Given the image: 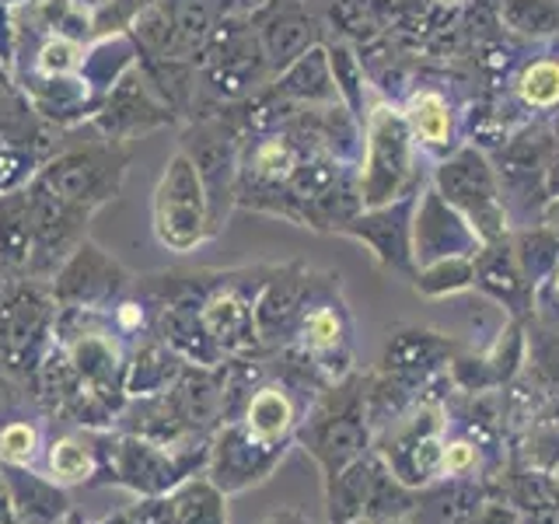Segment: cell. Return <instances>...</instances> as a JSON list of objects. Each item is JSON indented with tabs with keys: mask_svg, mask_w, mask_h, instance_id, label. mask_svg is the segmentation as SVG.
<instances>
[{
	"mask_svg": "<svg viewBox=\"0 0 559 524\" xmlns=\"http://www.w3.org/2000/svg\"><path fill=\"white\" fill-rule=\"evenodd\" d=\"M444 433H448V402L437 392H430L413 409L402 413L395 424L374 433V451L402 486L427 489L444 476Z\"/></svg>",
	"mask_w": 559,
	"mask_h": 524,
	"instance_id": "obj_4",
	"label": "cell"
},
{
	"mask_svg": "<svg viewBox=\"0 0 559 524\" xmlns=\"http://www.w3.org/2000/svg\"><path fill=\"white\" fill-rule=\"evenodd\" d=\"M314 276L319 273L305 266L301 259H294L284 262V266H273L270 276L262 279V287L255 294V329H259L262 354H276V349L290 346L294 325L301 319V308L314 287Z\"/></svg>",
	"mask_w": 559,
	"mask_h": 524,
	"instance_id": "obj_22",
	"label": "cell"
},
{
	"mask_svg": "<svg viewBox=\"0 0 559 524\" xmlns=\"http://www.w3.org/2000/svg\"><path fill=\"white\" fill-rule=\"evenodd\" d=\"M32 252V217H28V186L0 196V262L25 276Z\"/></svg>",
	"mask_w": 559,
	"mask_h": 524,
	"instance_id": "obj_34",
	"label": "cell"
},
{
	"mask_svg": "<svg viewBox=\"0 0 559 524\" xmlns=\"http://www.w3.org/2000/svg\"><path fill=\"white\" fill-rule=\"evenodd\" d=\"M8 497L14 507V524H63L70 517L67 493L49 476H35L32 468L0 465Z\"/></svg>",
	"mask_w": 559,
	"mask_h": 524,
	"instance_id": "obj_29",
	"label": "cell"
},
{
	"mask_svg": "<svg viewBox=\"0 0 559 524\" xmlns=\"http://www.w3.org/2000/svg\"><path fill=\"white\" fill-rule=\"evenodd\" d=\"M210 441L189 444H162L140 433H112L102 430V476L98 483H112L130 489L136 500L162 497L182 479L197 476L206 465Z\"/></svg>",
	"mask_w": 559,
	"mask_h": 524,
	"instance_id": "obj_3",
	"label": "cell"
},
{
	"mask_svg": "<svg viewBox=\"0 0 559 524\" xmlns=\"http://www.w3.org/2000/svg\"><path fill=\"white\" fill-rule=\"evenodd\" d=\"M46 454V437L39 424L28 416H11L0 424V465L14 468H35Z\"/></svg>",
	"mask_w": 559,
	"mask_h": 524,
	"instance_id": "obj_37",
	"label": "cell"
},
{
	"mask_svg": "<svg viewBox=\"0 0 559 524\" xmlns=\"http://www.w3.org/2000/svg\"><path fill=\"white\" fill-rule=\"evenodd\" d=\"M416 140L406 127V116L395 102L374 92L371 109L364 119V154H360V200L367 206H384L406 192H416L430 182L419 171Z\"/></svg>",
	"mask_w": 559,
	"mask_h": 524,
	"instance_id": "obj_2",
	"label": "cell"
},
{
	"mask_svg": "<svg viewBox=\"0 0 559 524\" xmlns=\"http://www.w3.org/2000/svg\"><path fill=\"white\" fill-rule=\"evenodd\" d=\"M290 354L308 360L325 381L354 374V314L346 308L340 273H319L301 319L294 325Z\"/></svg>",
	"mask_w": 559,
	"mask_h": 524,
	"instance_id": "obj_5",
	"label": "cell"
},
{
	"mask_svg": "<svg viewBox=\"0 0 559 524\" xmlns=\"http://www.w3.org/2000/svg\"><path fill=\"white\" fill-rule=\"evenodd\" d=\"M413 290L427 301H441V297H454L476 287V259L468 255H451V259H437L427 266H416L413 273Z\"/></svg>",
	"mask_w": 559,
	"mask_h": 524,
	"instance_id": "obj_35",
	"label": "cell"
},
{
	"mask_svg": "<svg viewBox=\"0 0 559 524\" xmlns=\"http://www.w3.org/2000/svg\"><path fill=\"white\" fill-rule=\"evenodd\" d=\"M273 266H252V270H221V279L203 297L200 319L206 325V336L221 349L227 360H249L266 357L255 329V294L262 279L270 276Z\"/></svg>",
	"mask_w": 559,
	"mask_h": 524,
	"instance_id": "obj_14",
	"label": "cell"
},
{
	"mask_svg": "<svg viewBox=\"0 0 559 524\" xmlns=\"http://www.w3.org/2000/svg\"><path fill=\"white\" fill-rule=\"evenodd\" d=\"M133 162L130 144H112V140H92V144L63 147L52 157H46L43 168L35 171L49 192L60 200L84 206L98 214L105 203H112L127 179V168Z\"/></svg>",
	"mask_w": 559,
	"mask_h": 524,
	"instance_id": "obj_9",
	"label": "cell"
},
{
	"mask_svg": "<svg viewBox=\"0 0 559 524\" xmlns=\"http://www.w3.org/2000/svg\"><path fill=\"white\" fill-rule=\"evenodd\" d=\"M416 192H406L384 206H367L360 214L343 224V238L360 241L371 259L384 273H399L413 279L416 259H413V214H416Z\"/></svg>",
	"mask_w": 559,
	"mask_h": 524,
	"instance_id": "obj_20",
	"label": "cell"
},
{
	"mask_svg": "<svg viewBox=\"0 0 559 524\" xmlns=\"http://www.w3.org/2000/svg\"><path fill=\"white\" fill-rule=\"evenodd\" d=\"M249 25L259 39L262 57H266L273 78L287 70L301 52L325 43V17L311 11L308 0H266L259 11L249 14Z\"/></svg>",
	"mask_w": 559,
	"mask_h": 524,
	"instance_id": "obj_21",
	"label": "cell"
},
{
	"mask_svg": "<svg viewBox=\"0 0 559 524\" xmlns=\"http://www.w3.org/2000/svg\"><path fill=\"white\" fill-rule=\"evenodd\" d=\"M483 297H489L507 319L528 322L535 319V287L524 276L521 262L514 255L511 235H503L497 241H486L476 252V287Z\"/></svg>",
	"mask_w": 559,
	"mask_h": 524,
	"instance_id": "obj_25",
	"label": "cell"
},
{
	"mask_svg": "<svg viewBox=\"0 0 559 524\" xmlns=\"http://www.w3.org/2000/svg\"><path fill=\"white\" fill-rule=\"evenodd\" d=\"M284 454L287 451L252 441V437L241 430L238 419H224V424L210 433L203 476L214 483L224 497H235L259 483H266L280 468V462H284Z\"/></svg>",
	"mask_w": 559,
	"mask_h": 524,
	"instance_id": "obj_19",
	"label": "cell"
},
{
	"mask_svg": "<svg viewBox=\"0 0 559 524\" xmlns=\"http://www.w3.org/2000/svg\"><path fill=\"white\" fill-rule=\"evenodd\" d=\"M130 511L144 524H227V497L197 472L162 497L136 500Z\"/></svg>",
	"mask_w": 559,
	"mask_h": 524,
	"instance_id": "obj_26",
	"label": "cell"
},
{
	"mask_svg": "<svg viewBox=\"0 0 559 524\" xmlns=\"http://www.w3.org/2000/svg\"><path fill=\"white\" fill-rule=\"evenodd\" d=\"M11 279H14V273L4 266V262H0V301H4V290H8V284H11Z\"/></svg>",
	"mask_w": 559,
	"mask_h": 524,
	"instance_id": "obj_46",
	"label": "cell"
},
{
	"mask_svg": "<svg viewBox=\"0 0 559 524\" xmlns=\"http://www.w3.org/2000/svg\"><path fill=\"white\" fill-rule=\"evenodd\" d=\"M419 500V489L402 486L389 465L371 448L349 462L336 479L325 483V514L329 524L336 521H371L381 524L389 517H409Z\"/></svg>",
	"mask_w": 559,
	"mask_h": 524,
	"instance_id": "obj_12",
	"label": "cell"
},
{
	"mask_svg": "<svg viewBox=\"0 0 559 524\" xmlns=\"http://www.w3.org/2000/svg\"><path fill=\"white\" fill-rule=\"evenodd\" d=\"M179 147L197 165V175L206 192L210 231L214 238L224 231L227 217L238 206V157H241V133L221 112L197 116L186 122Z\"/></svg>",
	"mask_w": 559,
	"mask_h": 524,
	"instance_id": "obj_13",
	"label": "cell"
},
{
	"mask_svg": "<svg viewBox=\"0 0 559 524\" xmlns=\"http://www.w3.org/2000/svg\"><path fill=\"white\" fill-rule=\"evenodd\" d=\"M130 287L133 273L92 238H84L60 266V273L49 279L57 308H81L102 314H109L130 294Z\"/></svg>",
	"mask_w": 559,
	"mask_h": 524,
	"instance_id": "obj_16",
	"label": "cell"
},
{
	"mask_svg": "<svg viewBox=\"0 0 559 524\" xmlns=\"http://www.w3.org/2000/svg\"><path fill=\"white\" fill-rule=\"evenodd\" d=\"M528 364V329L521 319H507L486 346H462L448 364V381L454 395H486L511 389Z\"/></svg>",
	"mask_w": 559,
	"mask_h": 524,
	"instance_id": "obj_18",
	"label": "cell"
},
{
	"mask_svg": "<svg viewBox=\"0 0 559 524\" xmlns=\"http://www.w3.org/2000/svg\"><path fill=\"white\" fill-rule=\"evenodd\" d=\"M28 217H32V252L25 276L49 284L70 259V252L87 238V221L95 214L84 206H74L49 192L39 179L28 182Z\"/></svg>",
	"mask_w": 559,
	"mask_h": 524,
	"instance_id": "obj_15",
	"label": "cell"
},
{
	"mask_svg": "<svg viewBox=\"0 0 559 524\" xmlns=\"http://www.w3.org/2000/svg\"><path fill=\"white\" fill-rule=\"evenodd\" d=\"M465 524H521V511L514 503H507L503 497H493L489 493L483 503H479V511L472 514Z\"/></svg>",
	"mask_w": 559,
	"mask_h": 524,
	"instance_id": "obj_40",
	"label": "cell"
},
{
	"mask_svg": "<svg viewBox=\"0 0 559 524\" xmlns=\"http://www.w3.org/2000/svg\"><path fill=\"white\" fill-rule=\"evenodd\" d=\"M459 349H462L459 340H451L437 329L395 325L389 332V343H384V349H381L378 371L427 392L430 384L448 371V364L454 360Z\"/></svg>",
	"mask_w": 559,
	"mask_h": 524,
	"instance_id": "obj_23",
	"label": "cell"
},
{
	"mask_svg": "<svg viewBox=\"0 0 559 524\" xmlns=\"http://www.w3.org/2000/svg\"><path fill=\"white\" fill-rule=\"evenodd\" d=\"M294 444H301L322 468V483H332L349 462L371 451L374 430L367 419V374L354 371L325 384L305 409Z\"/></svg>",
	"mask_w": 559,
	"mask_h": 524,
	"instance_id": "obj_1",
	"label": "cell"
},
{
	"mask_svg": "<svg viewBox=\"0 0 559 524\" xmlns=\"http://www.w3.org/2000/svg\"><path fill=\"white\" fill-rule=\"evenodd\" d=\"M479 249H483V238L476 235V227H472L430 182L419 189L416 214H413V259H416V266H427V262L451 259V255L476 259Z\"/></svg>",
	"mask_w": 559,
	"mask_h": 524,
	"instance_id": "obj_24",
	"label": "cell"
},
{
	"mask_svg": "<svg viewBox=\"0 0 559 524\" xmlns=\"http://www.w3.org/2000/svg\"><path fill=\"white\" fill-rule=\"evenodd\" d=\"M524 465L559 479V419H538L524 437Z\"/></svg>",
	"mask_w": 559,
	"mask_h": 524,
	"instance_id": "obj_38",
	"label": "cell"
},
{
	"mask_svg": "<svg viewBox=\"0 0 559 524\" xmlns=\"http://www.w3.org/2000/svg\"><path fill=\"white\" fill-rule=\"evenodd\" d=\"M22 4H28V0H0V8H11V11L22 8Z\"/></svg>",
	"mask_w": 559,
	"mask_h": 524,
	"instance_id": "obj_48",
	"label": "cell"
},
{
	"mask_svg": "<svg viewBox=\"0 0 559 524\" xmlns=\"http://www.w3.org/2000/svg\"><path fill=\"white\" fill-rule=\"evenodd\" d=\"M266 524H311L301 511H294V507H287V511H276Z\"/></svg>",
	"mask_w": 559,
	"mask_h": 524,
	"instance_id": "obj_42",
	"label": "cell"
},
{
	"mask_svg": "<svg viewBox=\"0 0 559 524\" xmlns=\"http://www.w3.org/2000/svg\"><path fill=\"white\" fill-rule=\"evenodd\" d=\"M336 524H371V521H336Z\"/></svg>",
	"mask_w": 559,
	"mask_h": 524,
	"instance_id": "obj_51",
	"label": "cell"
},
{
	"mask_svg": "<svg viewBox=\"0 0 559 524\" xmlns=\"http://www.w3.org/2000/svg\"><path fill=\"white\" fill-rule=\"evenodd\" d=\"M497 22L521 43L559 39V0H489Z\"/></svg>",
	"mask_w": 559,
	"mask_h": 524,
	"instance_id": "obj_33",
	"label": "cell"
},
{
	"mask_svg": "<svg viewBox=\"0 0 559 524\" xmlns=\"http://www.w3.org/2000/svg\"><path fill=\"white\" fill-rule=\"evenodd\" d=\"M186 367L189 364L175 354L162 336L144 332V336L136 340V346L130 349V360H127V402L130 398H157V395L171 392Z\"/></svg>",
	"mask_w": 559,
	"mask_h": 524,
	"instance_id": "obj_28",
	"label": "cell"
},
{
	"mask_svg": "<svg viewBox=\"0 0 559 524\" xmlns=\"http://www.w3.org/2000/svg\"><path fill=\"white\" fill-rule=\"evenodd\" d=\"M556 151V122H528L514 130L500 147L489 151V162L497 168L503 206L511 227L538 224L549 206V162Z\"/></svg>",
	"mask_w": 559,
	"mask_h": 524,
	"instance_id": "obj_6",
	"label": "cell"
},
{
	"mask_svg": "<svg viewBox=\"0 0 559 524\" xmlns=\"http://www.w3.org/2000/svg\"><path fill=\"white\" fill-rule=\"evenodd\" d=\"M175 122H182V119L175 116L171 105L154 92V84L147 81V74L136 63L112 84V92L105 95L102 109L92 119V130L102 140L133 147L136 140H144L157 130H168Z\"/></svg>",
	"mask_w": 559,
	"mask_h": 524,
	"instance_id": "obj_17",
	"label": "cell"
},
{
	"mask_svg": "<svg viewBox=\"0 0 559 524\" xmlns=\"http://www.w3.org/2000/svg\"><path fill=\"white\" fill-rule=\"evenodd\" d=\"M63 524H84V521H81V517H78V514H70V517H67V521H63Z\"/></svg>",
	"mask_w": 559,
	"mask_h": 524,
	"instance_id": "obj_50",
	"label": "cell"
},
{
	"mask_svg": "<svg viewBox=\"0 0 559 524\" xmlns=\"http://www.w3.org/2000/svg\"><path fill=\"white\" fill-rule=\"evenodd\" d=\"M151 224L157 245L179 255L200 249L203 241L214 238L203 182L197 175V165L189 162V154L182 147H175V154L165 162L162 179L154 186Z\"/></svg>",
	"mask_w": 559,
	"mask_h": 524,
	"instance_id": "obj_11",
	"label": "cell"
},
{
	"mask_svg": "<svg viewBox=\"0 0 559 524\" xmlns=\"http://www.w3.org/2000/svg\"><path fill=\"white\" fill-rule=\"evenodd\" d=\"M535 319L559 329V259H556V266L546 273V279L535 287Z\"/></svg>",
	"mask_w": 559,
	"mask_h": 524,
	"instance_id": "obj_39",
	"label": "cell"
},
{
	"mask_svg": "<svg viewBox=\"0 0 559 524\" xmlns=\"http://www.w3.org/2000/svg\"><path fill=\"white\" fill-rule=\"evenodd\" d=\"M273 92L297 105V109H319V105H343L336 81H332V67H329V52L325 43L311 46L308 52H301L287 70L270 81Z\"/></svg>",
	"mask_w": 559,
	"mask_h": 524,
	"instance_id": "obj_27",
	"label": "cell"
},
{
	"mask_svg": "<svg viewBox=\"0 0 559 524\" xmlns=\"http://www.w3.org/2000/svg\"><path fill=\"white\" fill-rule=\"evenodd\" d=\"M98 524H144L140 521L133 511H127V514H116V517H105V521H98Z\"/></svg>",
	"mask_w": 559,
	"mask_h": 524,
	"instance_id": "obj_44",
	"label": "cell"
},
{
	"mask_svg": "<svg viewBox=\"0 0 559 524\" xmlns=\"http://www.w3.org/2000/svg\"><path fill=\"white\" fill-rule=\"evenodd\" d=\"M11 87H14V84H11V74H8L4 67H0V92H11Z\"/></svg>",
	"mask_w": 559,
	"mask_h": 524,
	"instance_id": "obj_47",
	"label": "cell"
},
{
	"mask_svg": "<svg viewBox=\"0 0 559 524\" xmlns=\"http://www.w3.org/2000/svg\"><path fill=\"white\" fill-rule=\"evenodd\" d=\"M430 186L476 227L483 245L511 235V217H507V206H503L497 168L483 147L462 144L454 154L441 157V162L430 168Z\"/></svg>",
	"mask_w": 559,
	"mask_h": 524,
	"instance_id": "obj_10",
	"label": "cell"
},
{
	"mask_svg": "<svg viewBox=\"0 0 559 524\" xmlns=\"http://www.w3.org/2000/svg\"><path fill=\"white\" fill-rule=\"evenodd\" d=\"M472 98L476 95H468L459 78H451L448 70H441V74H413L406 95L395 102L402 116H406L416 151L430 157L433 165L441 162V157L454 154L462 144H468Z\"/></svg>",
	"mask_w": 559,
	"mask_h": 524,
	"instance_id": "obj_7",
	"label": "cell"
},
{
	"mask_svg": "<svg viewBox=\"0 0 559 524\" xmlns=\"http://www.w3.org/2000/svg\"><path fill=\"white\" fill-rule=\"evenodd\" d=\"M542 221L552 224V227H559V200H549V206H546V214H542Z\"/></svg>",
	"mask_w": 559,
	"mask_h": 524,
	"instance_id": "obj_45",
	"label": "cell"
},
{
	"mask_svg": "<svg viewBox=\"0 0 559 524\" xmlns=\"http://www.w3.org/2000/svg\"><path fill=\"white\" fill-rule=\"evenodd\" d=\"M57 301L43 279L14 276L0 301V371L35 378L52 346Z\"/></svg>",
	"mask_w": 559,
	"mask_h": 524,
	"instance_id": "obj_8",
	"label": "cell"
},
{
	"mask_svg": "<svg viewBox=\"0 0 559 524\" xmlns=\"http://www.w3.org/2000/svg\"><path fill=\"white\" fill-rule=\"evenodd\" d=\"M433 8H441V11H448V14H459V11H465L472 0H430Z\"/></svg>",
	"mask_w": 559,
	"mask_h": 524,
	"instance_id": "obj_43",
	"label": "cell"
},
{
	"mask_svg": "<svg viewBox=\"0 0 559 524\" xmlns=\"http://www.w3.org/2000/svg\"><path fill=\"white\" fill-rule=\"evenodd\" d=\"M511 245H514V255L521 262L524 276L532 279V287H538L559 259V227L546 221L528 224V227H511Z\"/></svg>",
	"mask_w": 559,
	"mask_h": 524,
	"instance_id": "obj_36",
	"label": "cell"
},
{
	"mask_svg": "<svg viewBox=\"0 0 559 524\" xmlns=\"http://www.w3.org/2000/svg\"><path fill=\"white\" fill-rule=\"evenodd\" d=\"M46 476L70 489V486H92L102 476V430H78L60 433L46 444Z\"/></svg>",
	"mask_w": 559,
	"mask_h": 524,
	"instance_id": "obj_30",
	"label": "cell"
},
{
	"mask_svg": "<svg viewBox=\"0 0 559 524\" xmlns=\"http://www.w3.org/2000/svg\"><path fill=\"white\" fill-rule=\"evenodd\" d=\"M224 4V14H245L249 17L252 11H259L262 4H266V0H221Z\"/></svg>",
	"mask_w": 559,
	"mask_h": 524,
	"instance_id": "obj_41",
	"label": "cell"
},
{
	"mask_svg": "<svg viewBox=\"0 0 559 524\" xmlns=\"http://www.w3.org/2000/svg\"><path fill=\"white\" fill-rule=\"evenodd\" d=\"M489 497L483 479H437L433 486L419 489L413 507V524H465L479 511V503Z\"/></svg>",
	"mask_w": 559,
	"mask_h": 524,
	"instance_id": "obj_31",
	"label": "cell"
},
{
	"mask_svg": "<svg viewBox=\"0 0 559 524\" xmlns=\"http://www.w3.org/2000/svg\"><path fill=\"white\" fill-rule=\"evenodd\" d=\"M325 52H329V67H332V81H336L340 102L346 105V112L364 127L367 109H371V102H374V87H371V81H367L360 49L354 43L340 39V35H325Z\"/></svg>",
	"mask_w": 559,
	"mask_h": 524,
	"instance_id": "obj_32",
	"label": "cell"
},
{
	"mask_svg": "<svg viewBox=\"0 0 559 524\" xmlns=\"http://www.w3.org/2000/svg\"><path fill=\"white\" fill-rule=\"evenodd\" d=\"M381 524H413L409 517H389V521H381Z\"/></svg>",
	"mask_w": 559,
	"mask_h": 524,
	"instance_id": "obj_49",
	"label": "cell"
}]
</instances>
